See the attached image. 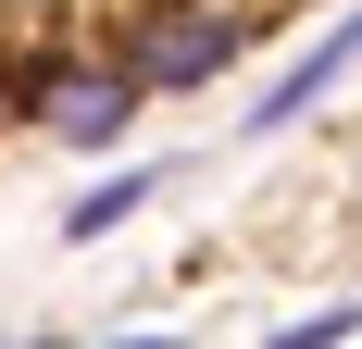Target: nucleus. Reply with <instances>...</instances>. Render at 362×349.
I'll list each match as a JSON object with an SVG mask.
<instances>
[{"mask_svg":"<svg viewBox=\"0 0 362 349\" xmlns=\"http://www.w3.org/2000/svg\"><path fill=\"white\" fill-rule=\"evenodd\" d=\"M163 187V162H125V174H100V187H75V212H63V237H112L125 212Z\"/></svg>","mask_w":362,"mask_h":349,"instance_id":"nucleus-4","label":"nucleus"},{"mask_svg":"<svg viewBox=\"0 0 362 349\" xmlns=\"http://www.w3.org/2000/svg\"><path fill=\"white\" fill-rule=\"evenodd\" d=\"M250 37H262V0H187V13H138L125 25V63L150 75V100H175V88H213Z\"/></svg>","mask_w":362,"mask_h":349,"instance_id":"nucleus-2","label":"nucleus"},{"mask_svg":"<svg viewBox=\"0 0 362 349\" xmlns=\"http://www.w3.org/2000/svg\"><path fill=\"white\" fill-rule=\"evenodd\" d=\"M362 337V300H325V312H300V324H275L262 349H350Z\"/></svg>","mask_w":362,"mask_h":349,"instance_id":"nucleus-5","label":"nucleus"},{"mask_svg":"<svg viewBox=\"0 0 362 349\" xmlns=\"http://www.w3.org/2000/svg\"><path fill=\"white\" fill-rule=\"evenodd\" d=\"M138 100H150V75L125 50H37V63H13V112L63 150H112L138 125Z\"/></svg>","mask_w":362,"mask_h":349,"instance_id":"nucleus-1","label":"nucleus"},{"mask_svg":"<svg viewBox=\"0 0 362 349\" xmlns=\"http://www.w3.org/2000/svg\"><path fill=\"white\" fill-rule=\"evenodd\" d=\"M0 112H13V75H0Z\"/></svg>","mask_w":362,"mask_h":349,"instance_id":"nucleus-7","label":"nucleus"},{"mask_svg":"<svg viewBox=\"0 0 362 349\" xmlns=\"http://www.w3.org/2000/svg\"><path fill=\"white\" fill-rule=\"evenodd\" d=\"M350 63H362V0H350V13H337V25H325V37H313V50H300V63H288V75H275V88L250 100V138H275V125H300V112L325 100V88H337Z\"/></svg>","mask_w":362,"mask_h":349,"instance_id":"nucleus-3","label":"nucleus"},{"mask_svg":"<svg viewBox=\"0 0 362 349\" xmlns=\"http://www.w3.org/2000/svg\"><path fill=\"white\" fill-rule=\"evenodd\" d=\"M112 349H187V337H112Z\"/></svg>","mask_w":362,"mask_h":349,"instance_id":"nucleus-6","label":"nucleus"}]
</instances>
